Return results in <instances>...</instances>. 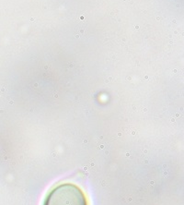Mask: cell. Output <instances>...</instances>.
I'll list each match as a JSON object with an SVG mask.
<instances>
[{
    "label": "cell",
    "mask_w": 184,
    "mask_h": 205,
    "mask_svg": "<svg viewBox=\"0 0 184 205\" xmlns=\"http://www.w3.org/2000/svg\"><path fill=\"white\" fill-rule=\"evenodd\" d=\"M43 205H88L84 191L73 183H62L50 190Z\"/></svg>",
    "instance_id": "6da1fadb"
},
{
    "label": "cell",
    "mask_w": 184,
    "mask_h": 205,
    "mask_svg": "<svg viewBox=\"0 0 184 205\" xmlns=\"http://www.w3.org/2000/svg\"><path fill=\"white\" fill-rule=\"evenodd\" d=\"M87 24L85 21H80L75 27V34L76 38L87 36Z\"/></svg>",
    "instance_id": "7a4b0ae2"
}]
</instances>
